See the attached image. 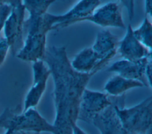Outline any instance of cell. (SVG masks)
Here are the masks:
<instances>
[{
	"instance_id": "1",
	"label": "cell",
	"mask_w": 152,
	"mask_h": 134,
	"mask_svg": "<svg viewBox=\"0 0 152 134\" xmlns=\"http://www.w3.org/2000/svg\"><path fill=\"white\" fill-rule=\"evenodd\" d=\"M42 60L48 65L54 82L53 134H72V126L78 120L82 93L96 73H83L74 70L65 46L46 47Z\"/></svg>"
},
{
	"instance_id": "10",
	"label": "cell",
	"mask_w": 152,
	"mask_h": 134,
	"mask_svg": "<svg viewBox=\"0 0 152 134\" xmlns=\"http://www.w3.org/2000/svg\"><path fill=\"white\" fill-rule=\"evenodd\" d=\"M151 61H152L151 54L134 61L126 60H118L113 63L107 71L116 73L126 79L140 81L144 87H150L145 76V70L147 64Z\"/></svg>"
},
{
	"instance_id": "14",
	"label": "cell",
	"mask_w": 152,
	"mask_h": 134,
	"mask_svg": "<svg viewBox=\"0 0 152 134\" xmlns=\"http://www.w3.org/2000/svg\"><path fill=\"white\" fill-rule=\"evenodd\" d=\"M119 40L107 30L98 32L92 49L102 60L109 62L116 54Z\"/></svg>"
},
{
	"instance_id": "15",
	"label": "cell",
	"mask_w": 152,
	"mask_h": 134,
	"mask_svg": "<svg viewBox=\"0 0 152 134\" xmlns=\"http://www.w3.org/2000/svg\"><path fill=\"white\" fill-rule=\"evenodd\" d=\"M144 86V85L140 81L126 79L116 74L107 81L103 90L109 96H118L125 94L126 91L131 89Z\"/></svg>"
},
{
	"instance_id": "12",
	"label": "cell",
	"mask_w": 152,
	"mask_h": 134,
	"mask_svg": "<svg viewBox=\"0 0 152 134\" xmlns=\"http://www.w3.org/2000/svg\"><path fill=\"white\" fill-rule=\"evenodd\" d=\"M117 52L124 60L134 61L151 54L149 50L140 43L133 35V29L128 24L124 38L119 42Z\"/></svg>"
},
{
	"instance_id": "20",
	"label": "cell",
	"mask_w": 152,
	"mask_h": 134,
	"mask_svg": "<svg viewBox=\"0 0 152 134\" xmlns=\"http://www.w3.org/2000/svg\"><path fill=\"white\" fill-rule=\"evenodd\" d=\"M151 5H152L151 1L150 0L145 1V15L148 14L150 17H151Z\"/></svg>"
},
{
	"instance_id": "4",
	"label": "cell",
	"mask_w": 152,
	"mask_h": 134,
	"mask_svg": "<svg viewBox=\"0 0 152 134\" xmlns=\"http://www.w3.org/2000/svg\"><path fill=\"white\" fill-rule=\"evenodd\" d=\"M0 128L28 132H55L49 123L34 108L21 111L20 105L15 108H6L0 115Z\"/></svg>"
},
{
	"instance_id": "2",
	"label": "cell",
	"mask_w": 152,
	"mask_h": 134,
	"mask_svg": "<svg viewBox=\"0 0 152 134\" xmlns=\"http://www.w3.org/2000/svg\"><path fill=\"white\" fill-rule=\"evenodd\" d=\"M51 0H25L23 4L29 13L24 21L23 35H26L22 49L16 57L25 61L42 60L46 51V33L42 26L43 15L49 7L54 2Z\"/></svg>"
},
{
	"instance_id": "11",
	"label": "cell",
	"mask_w": 152,
	"mask_h": 134,
	"mask_svg": "<svg viewBox=\"0 0 152 134\" xmlns=\"http://www.w3.org/2000/svg\"><path fill=\"white\" fill-rule=\"evenodd\" d=\"M112 101V104L96 114L91 123L99 130L100 134H129L123 127L116 113L113 96Z\"/></svg>"
},
{
	"instance_id": "18",
	"label": "cell",
	"mask_w": 152,
	"mask_h": 134,
	"mask_svg": "<svg viewBox=\"0 0 152 134\" xmlns=\"http://www.w3.org/2000/svg\"><path fill=\"white\" fill-rule=\"evenodd\" d=\"M8 48L9 45L5 39H0V64L4 61Z\"/></svg>"
},
{
	"instance_id": "8",
	"label": "cell",
	"mask_w": 152,
	"mask_h": 134,
	"mask_svg": "<svg viewBox=\"0 0 152 134\" xmlns=\"http://www.w3.org/2000/svg\"><path fill=\"white\" fill-rule=\"evenodd\" d=\"M33 83L26 95L23 111L30 108H34L39 102L44 94L47 80L50 74V70L42 60L33 62Z\"/></svg>"
},
{
	"instance_id": "3",
	"label": "cell",
	"mask_w": 152,
	"mask_h": 134,
	"mask_svg": "<svg viewBox=\"0 0 152 134\" xmlns=\"http://www.w3.org/2000/svg\"><path fill=\"white\" fill-rule=\"evenodd\" d=\"M115 110L121 124L129 134H151L152 96L139 104L125 107V95L113 96Z\"/></svg>"
},
{
	"instance_id": "5",
	"label": "cell",
	"mask_w": 152,
	"mask_h": 134,
	"mask_svg": "<svg viewBox=\"0 0 152 134\" xmlns=\"http://www.w3.org/2000/svg\"><path fill=\"white\" fill-rule=\"evenodd\" d=\"M100 3L98 0H83L65 14L55 15L46 13L42 18L43 28L47 33L50 30L63 29L75 24L79 19L91 15Z\"/></svg>"
},
{
	"instance_id": "13",
	"label": "cell",
	"mask_w": 152,
	"mask_h": 134,
	"mask_svg": "<svg viewBox=\"0 0 152 134\" xmlns=\"http://www.w3.org/2000/svg\"><path fill=\"white\" fill-rule=\"evenodd\" d=\"M109 62L102 60L92 49L88 47L81 50L70 62L72 68L80 73H97L106 66Z\"/></svg>"
},
{
	"instance_id": "17",
	"label": "cell",
	"mask_w": 152,
	"mask_h": 134,
	"mask_svg": "<svg viewBox=\"0 0 152 134\" xmlns=\"http://www.w3.org/2000/svg\"><path fill=\"white\" fill-rule=\"evenodd\" d=\"M12 7L9 2L0 1V31L11 12Z\"/></svg>"
},
{
	"instance_id": "21",
	"label": "cell",
	"mask_w": 152,
	"mask_h": 134,
	"mask_svg": "<svg viewBox=\"0 0 152 134\" xmlns=\"http://www.w3.org/2000/svg\"><path fill=\"white\" fill-rule=\"evenodd\" d=\"M4 134H40V133H36V132H24V131H19V130H7Z\"/></svg>"
},
{
	"instance_id": "7",
	"label": "cell",
	"mask_w": 152,
	"mask_h": 134,
	"mask_svg": "<svg viewBox=\"0 0 152 134\" xmlns=\"http://www.w3.org/2000/svg\"><path fill=\"white\" fill-rule=\"evenodd\" d=\"M112 103V96L107 94L85 88L80 99L78 120L91 123L96 114Z\"/></svg>"
},
{
	"instance_id": "9",
	"label": "cell",
	"mask_w": 152,
	"mask_h": 134,
	"mask_svg": "<svg viewBox=\"0 0 152 134\" xmlns=\"http://www.w3.org/2000/svg\"><path fill=\"white\" fill-rule=\"evenodd\" d=\"M88 21L102 27H114L125 29L122 13L121 3L109 2L95 10L90 15L79 19L77 23Z\"/></svg>"
},
{
	"instance_id": "16",
	"label": "cell",
	"mask_w": 152,
	"mask_h": 134,
	"mask_svg": "<svg viewBox=\"0 0 152 134\" xmlns=\"http://www.w3.org/2000/svg\"><path fill=\"white\" fill-rule=\"evenodd\" d=\"M133 35L136 39L145 48L151 51L152 46V26L147 15L141 26L133 30Z\"/></svg>"
},
{
	"instance_id": "6",
	"label": "cell",
	"mask_w": 152,
	"mask_h": 134,
	"mask_svg": "<svg viewBox=\"0 0 152 134\" xmlns=\"http://www.w3.org/2000/svg\"><path fill=\"white\" fill-rule=\"evenodd\" d=\"M11 12L4 24V33L12 55H16L24 45L23 23L25 7L21 1H8Z\"/></svg>"
},
{
	"instance_id": "19",
	"label": "cell",
	"mask_w": 152,
	"mask_h": 134,
	"mask_svg": "<svg viewBox=\"0 0 152 134\" xmlns=\"http://www.w3.org/2000/svg\"><path fill=\"white\" fill-rule=\"evenodd\" d=\"M72 134H87L81 128H80L77 123L72 126Z\"/></svg>"
}]
</instances>
